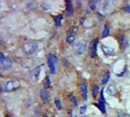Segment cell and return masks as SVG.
Here are the masks:
<instances>
[{
  "label": "cell",
  "mask_w": 130,
  "mask_h": 117,
  "mask_svg": "<svg viewBox=\"0 0 130 117\" xmlns=\"http://www.w3.org/2000/svg\"><path fill=\"white\" fill-rule=\"evenodd\" d=\"M80 90L82 92V96L83 97V100L87 101L88 100V88H87V85L85 83L82 82L80 84Z\"/></svg>",
  "instance_id": "obj_8"
},
{
  "label": "cell",
  "mask_w": 130,
  "mask_h": 117,
  "mask_svg": "<svg viewBox=\"0 0 130 117\" xmlns=\"http://www.w3.org/2000/svg\"><path fill=\"white\" fill-rule=\"evenodd\" d=\"M85 46L82 43H78L75 46V51L78 55H82L85 51Z\"/></svg>",
  "instance_id": "obj_9"
},
{
  "label": "cell",
  "mask_w": 130,
  "mask_h": 117,
  "mask_svg": "<svg viewBox=\"0 0 130 117\" xmlns=\"http://www.w3.org/2000/svg\"><path fill=\"white\" fill-rule=\"evenodd\" d=\"M99 92V87L98 85H94L92 88V96L94 98H96Z\"/></svg>",
  "instance_id": "obj_17"
},
{
  "label": "cell",
  "mask_w": 130,
  "mask_h": 117,
  "mask_svg": "<svg viewBox=\"0 0 130 117\" xmlns=\"http://www.w3.org/2000/svg\"><path fill=\"white\" fill-rule=\"evenodd\" d=\"M123 10L126 11V12H128L130 13V5H126L123 7Z\"/></svg>",
  "instance_id": "obj_24"
},
{
  "label": "cell",
  "mask_w": 130,
  "mask_h": 117,
  "mask_svg": "<svg viewBox=\"0 0 130 117\" xmlns=\"http://www.w3.org/2000/svg\"><path fill=\"white\" fill-rule=\"evenodd\" d=\"M53 20H54V22L55 24H56V26H60L61 25V22H62V15H57V16H55L53 18Z\"/></svg>",
  "instance_id": "obj_16"
},
{
  "label": "cell",
  "mask_w": 130,
  "mask_h": 117,
  "mask_svg": "<svg viewBox=\"0 0 130 117\" xmlns=\"http://www.w3.org/2000/svg\"><path fill=\"white\" fill-rule=\"evenodd\" d=\"M69 99H70L71 102L72 103V104H73L75 107H77V106H78V102H77L75 97L73 95H69Z\"/></svg>",
  "instance_id": "obj_21"
},
{
  "label": "cell",
  "mask_w": 130,
  "mask_h": 117,
  "mask_svg": "<svg viewBox=\"0 0 130 117\" xmlns=\"http://www.w3.org/2000/svg\"><path fill=\"white\" fill-rule=\"evenodd\" d=\"M119 43L120 44L121 48H123V49H125L126 48V46H128V44H129L128 41H127V40H126V37L124 35L120 36V37H119Z\"/></svg>",
  "instance_id": "obj_12"
},
{
  "label": "cell",
  "mask_w": 130,
  "mask_h": 117,
  "mask_svg": "<svg viewBox=\"0 0 130 117\" xmlns=\"http://www.w3.org/2000/svg\"><path fill=\"white\" fill-rule=\"evenodd\" d=\"M110 78V73L109 72H107L104 75V76H103L101 83H102L103 85H105V84L109 81Z\"/></svg>",
  "instance_id": "obj_15"
},
{
  "label": "cell",
  "mask_w": 130,
  "mask_h": 117,
  "mask_svg": "<svg viewBox=\"0 0 130 117\" xmlns=\"http://www.w3.org/2000/svg\"><path fill=\"white\" fill-rule=\"evenodd\" d=\"M5 117H9V116H8V115H5Z\"/></svg>",
  "instance_id": "obj_27"
},
{
  "label": "cell",
  "mask_w": 130,
  "mask_h": 117,
  "mask_svg": "<svg viewBox=\"0 0 130 117\" xmlns=\"http://www.w3.org/2000/svg\"><path fill=\"white\" fill-rule=\"evenodd\" d=\"M0 66L2 69L4 70H8L11 68L12 66V61L11 59L5 56L3 53H1V57H0Z\"/></svg>",
  "instance_id": "obj_2"
},
{
  "label": "cell",
  "mask_w": 130,
  "mask_h": 117,
  "mask_svg": "<svg viewBox=\"0 0 130 117\" xmlns=\"http://www.w3.org/2000/svg\"><path fill=\"white\" fill-rule=\"evenodd\" d=\"M55 104H56V107H57V109L59 110H62V105H61V102H60V101L59 100V99H55Z\"/></svg>",
  "instance_id": "obj_22"
},
{
  "label": "cell",
  "mask_w": 130,
  "mask_h": 117,
  "mask_svg": "<svg viewBox=\"0 0 130 117\" xmlns=\"http://www.w3.org/2000/svg\"><path fill=\"white\" fill-rule=\"evenodd\" d=\"M44 117H48V116H47V115H46V114H45V115H44Z\"/></svg>",
  "instance_id": "obj_28"
},
{
  "label": "cell",
  "mask_w": 130,
  "mask_h": 117,
  "mask_svg": "<svg viewBox=\"0 0 130 117\" xmlns=\"http://www.w3.org/2000/svg\"><path fill=\"white\" fill-rule=\"evenodd\" d=\"M98 40L94 39L91 45H90V49H89V55L91 58H94L97 55V47H98Z\"/></svg>",
  "instance_id": "obj_6"
},
{
  "label": "cell",
  "mask_w": 130,
  "mask_h": 117,
  "mask_svg": "<svg viewBox=\"0 0 130 117\" xmlns=\"http://www.w3.org/2000/svg\"><path fill=\"white\" fill-rule=\"evenodd\" d=\"M101 50L103 51V53L106 56H115V50L113 48H111L110 46H107L106 45H101Z\"/></svg>",
  "instance_id": "obj_7"
},
{
  "label": "cell",
  "mask_w": 130,
  "mask_h": 117,
  "mask_svg": "<svg viewBox=\"0 0 130 117\" xmlns=\"http://www.w3.org/2000/svg\"><path fill=\"white\" fill-rule=\"evenodd\" d=\"M90 4H91L90 7H91L92 9H94V8H95V5H94V3L93 2H90Z\"/></svg>",
  "instance_id": "obj_26"
},
{
  "label": "cell",
  "mask_w": 130,
  "mask_h": 117,
  "mask_svg": "<svg viewBox=\"0 0 130 117\" xmlns=\"http://www.w3.org/2000/svg\"><path fill=\"white\" fill-rule=\"evenodd\" d=\"M21 87V82L18 79H11L5 81L2 85V91L3 92H12L19 89Z\"/></svg>",
  "instance_id": "obj_1"
},
{
  "label": "cell",
  "mask_w": 130,
  "mask_h": 117,
  "mask_svg": "<svg viewBox=\"0 0 130 117\" xmlns=\"http://www.w3.org/2000/svg\"><path fill=\"white\" fill-rule=\"evenodd\" d=\"M117 117H130V115L126 114V113H123V114H120Z\"/></svg>",
  "instance_id": "obj_25"
},
{
  "label": "cell",
  "mask_w": 130,
  "mask_h": 117,
  "mask_svg": "<svg viewBox=\"0 0 130 117\" xmlns=\"http://www.w3.org/2000/svg\"><path fill=\"white\" fill-rule=\"evenodd\" d=\"M40 67H38L37 69H34L30 72V77H31L34 80L37 81L40 76Z\"/></svg>",
  "instance_id": "obj_10"
},
{
  "label": "cell",
  "mask_w": 130,
  "mask_h": 117,
  "mask_svg": "<svg viewBox=\"0 0 130 117\" xmlns=\"http://www.w3.org/2000/svg\"><path fill=\"white\" fill-rule=\"evenodd\" d=\"M109 33H110V29H109V27L107 24H105L104 29H103V32H102V37H106L109 35Z\"/></svg>",
  "instance_id": "obj_18"
},
{
  "label": "cell",
  "mask_w": 130,
  "mask_h": 117,
  "mask_svg": "<svg viewBox=\"0 0 130 117\" xmlns=\"http://www.w3.org/2000/svg\"><path fill=\"white\" fill-rule=\"evenodd\" d=\"M107 94H110V95H113L115 94L116 93V88L113 85H110L108 88H107Z\"/></svg>",
  "instance_id": "obj_19"
},
{
  "label": "cell",
  "mask_w": 130,
  "mask_h": 117,
  "mask_svg": "<svg viewBox=\"0 0 130 117\" xmlns=\"http://www.w3.org/2000/svg\"><path fill=\"white\" fill-rule=\"evenodd\" d=\"M86 110H87V106L84 105L82 107H80V110H79V112L81 114H85L86 113Z\"/></svg>",
  "instance_id": "obj_23"
},
{
  "label": "cell",
  "mask_w": 130,
  "mask_h": 117,
  "mask_svg": "<svg viewBox=\"0 0 130 117\" xmlns=\"http://www.w3.org/2000/svg\"><path fill=\"white\" fill-rule=\"evenodd\" d=\"M43 85H44V88H47L50 86V77L49 75H46L43 80Z\"/></svg>",
  "instance_id": "obj_20"
},
{
  "label": "cell",
  "mask_w": 130,
  "mask_h": 117,
  "mask_svg": "<svg viewBox=\"0 0 130 117\" xmlns=\"http://www.w3.org/2000/svg\"><path fill=\"white\" fill-rule=\"evenodd\" d=\"M40 98L42 100L43 102L46 103L48 100H49V93L48 91L46 90V89H41L40 91Z\"/></svg>",
  "instance_id": "obj_11"
},
{
  "label": "cell",
  "mask_w": 130,
  "mask_h": 117,
  "mask_svg": "<svg viewBox=\"0 0 130 117\" xmlns=\"http://www.w3.org/2000/svg\"><path fill=\"white\" fill-rule=\"evenodd\" d=\"M76 28L74 27H72L67 34V37H66V41L69 43H73L75 40V36H76Z\"/></svg>",
  "instance_id": "obj_5"
},
{
  "label": "cell",
  "mask_w": 130,
  "mask_h": 117,
  "mask_svg": "<svg viewBox=\"0 0 130 117\" xmlns=\"http://www.w3.org/2000/svg\"><path fill=\"white\" fill-rule=\"evenodd\" d=\"M37 49V44L34 42H27L22 45V50L26 54H32Z\"/></svg>",
  "instance_id": "obj_3"
},
{
  "label": "cell",
  "mask_w": 130,
  "mask_h": 117,
  "mask_svg": "<svg viewBox=\"0 0 130 117\" xmlns=\"http://www.w3.org/2000/svg\"><path fill=\"white\" fill-rule=\"evenodd\" d=\"M82 117H88V116H82Z\"/></svg>",
  "instance_id": "obj_29"
},
{
  "label": "cell",
  "mask_w": 130,
  "mask_h": 117,
  "mask_svg": "<svg viewBox=\"0 0 130 117\" xmlns=\"http://www.w3.org/2000/svg\"><path fill=\"white\" fill-rule=\"evenodd\" d=\"M56 56L53 54H49L48 55V59H47V64L49 66V69L53 75L56 73V67H55V60H56Z\"/></svg>",
  "instance_id": "obj_4"
},
{
  "label": "cell",
  "mask_w": 130,
  "mask_h": 117,
  "mask_svg": "<svg viewBox=\"0 0 130 117\" xmlns=\"http://www.w3.org/2000/svg\"><path fill=\"white\" fill-rule=\"evenodd\" d=\"M96 106L98 107V108L103 113H106V107H105V104H104V101H100L98 104H96Z\"/></svg>",
  "instance_id": "obj_14"
},
{
  "label": "cell",
  "mask_w": 130,
  "mask_h": 117,
  "mask_svg": "<svg viewBox=\"0 0 130 117\" xmlns=\"http://www.w3.org/2000/svg\"><path fill=\"white\" fill-rule=\"evenodd\" d=\"M66 14L71 15L72 13V6L70 1H66Z\"/></svg>",
  "instance_id": "obj_13"
}]
</instances>
